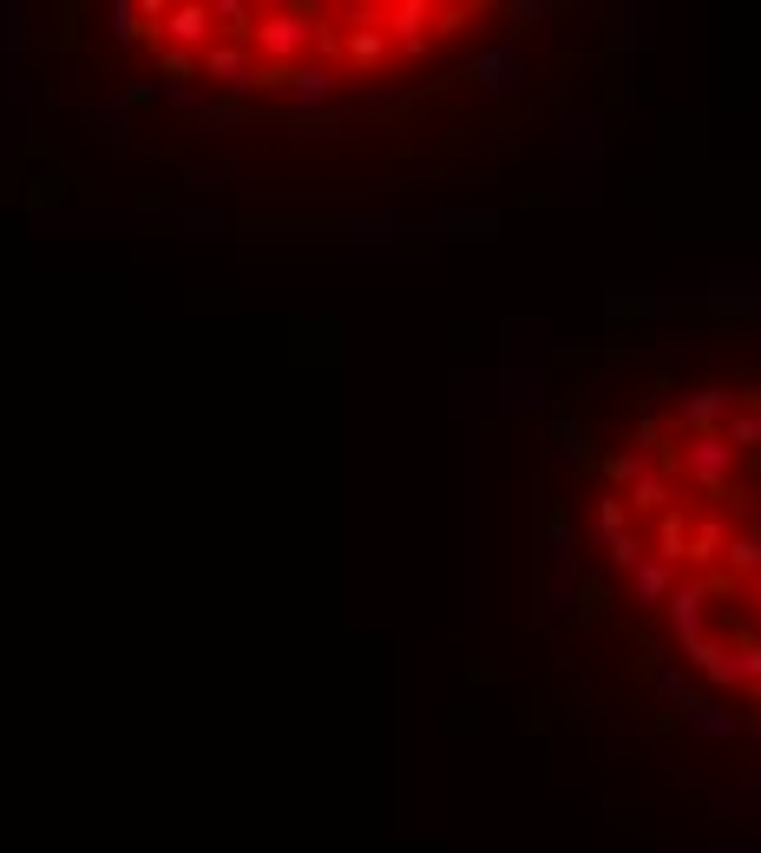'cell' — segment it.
I'll return each instance as SVG.
<instances>
[{"mask_svg": "<svg viewBox=\"0 0 761 853\" xmlns=\"http://www.w3.org/2000/svg\"><path fill=\"white\" fill-rule=\"evenodd\" d=\"M348 20H354V27H342V60L354 72H374L381 60H388V47H394L388 27H381V7H354Z\"/></svg>", "mask_w": 761, "mask_h": 853, "instance_id": "cell-3", "label": "cell"}, {"mask_svg": "<svg viewBox=\"0 0 761 853\" xmlns=\"http://www.w3.org/2000/svg\"><path fill=\"white\" fill-rule=\"evenodd\" d=\"M722 552H729V525H722L715 512L690 519V559H683V565H715Z\"/></svg>", "mask_w": 761, "mask_h": 853, "instance_id": "cell-13", "label": "cell"}, {"mask_svg": "<svg viewBox=\"0 0 761 853\" xmlns=\"http://www.w3.org/2000/svg\"><path fill=\"white\" fill-rule=\"evenodd\" d=\"M663 611H670L677 643H695V638H702V624H709V584H677Z\"/></svg>", "mask_w": 761, "mask_h": 853, "instance_id": "cell-7", "label": "cell"}, {"mask_svg": "<svg viewBox=\"0 0 761 853\" xmlns=\"http://www.w3.org/2000/svg\"><path fill=\"white\" fill-rule=\"evenodd\" d=\"M722 440L742 453V446H761V408H735V421L722 426Z\"/></svg>", "mask_w": 761, "mask_h": 853, "instance_id": "cell-19", "label": "cell"}, {"mask_svg": "<svg viewBox=\"0 0 761 853\" xmlns=\"http://www.w3.org/2000/svg\"><path fill=\"white\" fill-rule=\"evenodd\" d=\"M683 722H690L695 735H729V729H735V715H729V710H709V703H690V710H683Z\"/></svg>", "mask_w": 761, "mask_h": 853, "instance_id": "cell-21", "label": "cell"}, {"mask_svg": "<svg viewBox=\"0 0 761 853\" xmlns=\"http://www.w3.org/2000/svg\"><path fill=\"white\" fill-rule=\"evenodd\" d=\"M467 72L480 79L485 92H519V53H512V47H485V53H473Z\"/></svg>", "mask_w": 761, "mask_h": 853, "instance_id": "cell-12", "label": "cell"}, {"mask_svg": "<svg viewBox=\"0 0 761 853\" xmlns=\"http://www.w3.org/2000/svg\"><path fill=\"white\" fill-rule=\"evenodd\" d=\"M302 53H309V7H270V13H257L250 60H263V67H302Z\"/></svg>", "mask_w": 761, "mask_h": 853, "instance_id": "cell-1", "label": "cell"}, {"mask_svg": "<svg viewBox=\"0 0 761 853\" xmlns=\"http://www.w3.org/2000/svg\"><path fill=\"white\" fill-rule=\"evenodd\" d=\"M683 650H690L695 676H709L715 690H735V650H729V643H715L709 631H702V638H695V643H683Z\"/></svg>", "mask_w": 761, "mask_h": 853, "instance_id": "cell-11", "label": "cell"}, {"mask_svg": "<svg viewBox=\"0 0 761 853\" xmlns=\"http://www.w3.org/2000/svg\"><path fill=\"white\" fill-rule=\"evenodd\" d=\"M381 27H388V40L408 60H420L433 47V0H394V7H381Z\"/></svg>", "mask_w": 761, "mask_h": 853, "instance_id": "cell-4", "label": "cell"}, {"mask_svg": "<svg viewBox=\"0 0 761 853\" xmlns=\"http://www.w3.org/2000/svg\"><path fill=\"white\" fill-rule=\"evenodd\" d=\"M735 408H742V388H695L683 401V414H677V426L683 433H722L735 421Z\"/></svg>", "mask_w": 761, "mask_h": 853, "instance_id": "cell-5", "label": "cell"}, {"mask_svg": "<svg viewBox=\"0 0 761 853\" xmlns=\"http://www.w3.org/2000/svg\"><path fill=\"white\" fill-rule=\"evenodd\" d=\"M623 532H630V505L604 493V499H598V539L611 545V539H623Z\"/></svg>", "mask_w": 761, "mask_h": 853, "instance_id": "cell-20", "label": "cell"}, {"mask_svg": "<svg viewBox=\"0 0 761 853\" xmlns=\"http://www.w3.org/2000/svg\"><path fill=\"white\" fill-rule=\"evenodd\" d=\"M677 460L690 466V480L702 486V493L722 499V493H729V480H735V460H742V453H735L722 433H690V446H683Z\"/></svg>", "mask_w": 761, "mask_h": 853, "instance_id": "cell-2", "label": "cell"}, {"mask_svg": "<svg viewBox=\"0 0 761 853\" xmlns=\"http://www.w3.org/2000/svg\"><path fill=\"white\" fill-rule=\"evenodd\" d=\"M473 20V7H433V40H453Z\"/></svg>", "mask_w": 761, "mask_h": 853, "instance_id": "cell-24", "label": "cell"}, {"mask_svg": "<svg viewBox=\"0 0 761 853\" xmlns=\"http://www.w3.org/2000/svg\"><path fill=\"white\" fill-rule=\"evenodd\" d=\"M749 729H755V735H761V710H755V715H749Z\"/></svg>", "mask_w": 761, "mask_h": 853, "instance_id": "cell-29", "label": "cell"}, {"mask_svg": "<svg viewBox=\"0 0 761 853\" xmlns=\"http://www.w3.org/2000/svg\"><path fill=\"white\" fill-rule=\"evenodd\" d=\"M702 302H709V309H735V315H749V309H761V289L755 283H729V289H709Z\"/></svg>", "mask_w": 761, "mask_h": 853, "instance_id": "cell-18", "label": "cell"}, {"mask_svg": "<svg viewBox=\"0 0 761 853\" xmlns=\"http://www.w3.org/2000/svg\"><path fill=\"white\" fill-rule=\"evenodd\" d=\"M552 446H558V460H584V426L571 421V414H558V421H552Z\"/></svg>", "mask_w": 761, "mask_h": 853, "instance_id": "cell-22", "label": "cell"}, {"mask_svg": "<svg viewBox=\"0 0 761 853\" xmlns=\"http://www.w3.org/2000/svg\"><path fill=\"white\" fill-rule=\"evenodd\" d=\"M630 591H637V604H643V611H663V604H670V591H677V565H663V559H650V552H643V565L630 571Z\"/></svg>", "mask_w": 761, "mask_h": 853, "instance_id": "cell-10", "label": "cell"}, {"mask_svg": "<svg viewBox=\"0 0 761 853\" xmlns=\"http://www.w3.org/2000/svg\"><path fill=\"white\" fill-rule=\"evenodd\" d=\"M289 92H296V112H316V106H329V99L342 92V72L302 60V67H296V79H289Z\"/></svg>", "mask_w": 761, "mask_h": 853, "instance_id": "cell-8", "label": "cell"}, {"mask_svg": "<svg viewBox=\"0 0 761 853\" xmlns=\"http://www.w3.org/2000/svg\"><path fill=\"white\" fill-rule=\"evenodd\" d=\"M709 853H755V847H749V841H715Z\"/></svg>", "mask_w": 761, "mask_h": 853, "instance_id": "cell-28", "label": "cell"}, {"mask_svg": "<svg viewBox=\"0 0 761 853\" xmlns=\"http://www.w3.org/2000/svg\"><path fill=\"white\" fill-rule=\"evenodd\" d=\"M650 690H657V703H670V710H690V676H683L677 663L650 670Z\"/></svg>", "mask_w": 761, "mask_h": 853, "instance_id": "cell-16", "label": "cell"}, {"mask_svg": "<svg viewBox=\"0 0 761 853\" xmlns=\"http://www.w3.org/2000/svg\"><path fill=\"white\" fill-rule=\"evenodd\" d=\"M440 223H447V230H480V237L492 230V217H440Z\"/></svg>", "mask_w": 761, "mask_h": 853, "instance_id": "cell-27", "label": "cell"}, {"mask_svg": "<svg viewBox=\"0 0 761 853\" xmlns=\"http://www.w3.org/2000/svg\"><path fill=\"white\" fill-rule=\"evenodd\" d=\"M650 545H657L650 559L683 565V559H690V512H683V505H663V512H657V539H650Z\"/></svg>", "mask_w": 761, "mask_h": 853, "instance_id": "cell-9", "label": "cell"}, {"mask_svg": "<svg viewBox=\"0 0 761 853\" xmlns=\"http://www.w3.org/2000/svg\"><path fill=\"white\" fill-rule=\"evenodd\" d=\"M545 539H552L558 565L571 571V559H578V552H571V545H578V539H571V519H564V512H552V519H545Z\"/></svg>", "mask_w": 761, "mask_h": 853, "instance_id": "cell-23", "label": "cell"}, {"mask_svg": "<svg viewBox=\"0 0 761 853\" xmlns=\"http://www.w3.org/2000/svg\"><path fill=\"white\" fill-rule=\"evenodd\" d=\"M623 505H630V512H663V505H670V480H663V473L650 466V473H643V480L630 486V499H623Z\"/></svg>", "mask_w": 761, "mask_h": 853, "instance_id": "cell-17", "label": "cell"}, {"mask_svg": "<svg viewBox=\"0 0 761 853\" xmlns=\"http://www.w3.org/2000/svg\"><path fill=\"white\" fill-rule=\"evenodd\" d=\"M755 525H761V486H755Z\"/></svg>", "mask_w": 761, "mask_h": 853, "instance_id": "cell-30", "label": "cell"}, {"mask_svg": "<svg viewBox=\"0 0 761 853\" xmlns=\"http://www.w3.org/2000/svg\"><path fill=\"white\" fill-rule=\"evenodd\" d=\"M505 20H512V33H532L539 20H552V7H545V0H525V7H512Z\"/></svg>", "mask_w": 761, "mask_h": 853, "instance_id": "cell-25", "label": "cell"}, {"mask_svg": "<svg viewBox=\"0 0 761 853\" xmlns=\"http://www.w3.org/2000/svg\"><path fill=\"white\" fill-rule=\"evenodd\" d=\"M598 473H604L611 486H623V493H630V486L650 473V460H643V453H604V460H598Z\"/></svg>", "mask_w": 761, "mask_h": 853, "instance_id": "cell-15", "label": "cell"}, {"mask_svg": "<svg viewBox=\"0 0 761 853\" xmlns=\"http://www.w3.org/2000/svg\"><path fill=\"white\" fill-rule=\"evenodd\" d=\"M368 230H394V217H348V237H368Z\"/></svg>", "mask_w": 761, "mask_h": 853, "instance_id": "cell-26", "label": "cell"}, {"mask_svg": "<svg viewBox=\"0 0 761 853\" xmlns=\"http://www.w3.org/2000/svg\"><path fill=\"white\" fill-rule=\"evenodd\" d=\"M722 565H729V578H761V525H749V532H729Z\"/></svg>", "mask_w": 761, "mask_h": 853, "instance_id": "cell-14", "label": "cell"}, {"mask_svg": "<svg viewBox=\"0 0 761 853\" xmlns=\"http://www.w3.org/2000/svg\"><path fill=\"white\" fill-rule=\"evenodd\" d=\"M158 33H164V47H171V53H204V47H210V7H204V0L171 7Z\"/></svg>", "mask_w": 761, "mask_h": 853, "instance_id": "cell-6", "label": "cell"}]
</instances>
